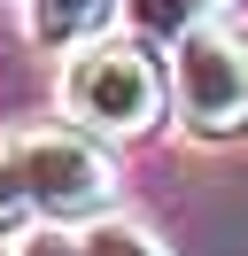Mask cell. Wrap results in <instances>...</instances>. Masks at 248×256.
Masks as SVG:
<instances>
[{"mask_svg":"<svg viewBox=\"0 0 248 256\" xmlns=\"http://www.w3.org/2000/svg\"><path fill=\"white\" fill-rule=\"evenodd\" d=\"M31 218H39V202H31V178H24L16 140H8V148H0V240H8V233H24Z\"/></svg>","mask_w":248,"mask_h":256,"instance_id":"cell-6","label":"cell"},{"mask_svg":"<svg viewBox=\"0 0 248 256\" xmlns=\"http://www.w3.org/2000/svg\"><path fill=\"white\" fill-rule=\"evenodd\" d=\"M210 8H225V0H132L140 32H155V39H178V32H194Z\"/></svg>","mask_w":248,"mask_h":256,"instance_id":"cell-7","label":"cell"},{"mask_svg":"<svg viewBox=\"0 0 248 256\" xmlns=\"http://www.w3.org/2000/svg\"><path fill=\"white\" fill-rule=\"evenodd\" d=\"M62 109L78 116L86 132H148L155 109H163V70L148 62V47L132 39H93L70 70H62Z\"/></svg>","mask_w":248,"mask_h":256,"instance_id":"cell-2","label":"cell"},{"mask_svg":"<svg viewBox=\"0 0 248 256\" xmlns=\"http://www.w3.org/2000/svg\"><path fill=\"white\" fill-rule=\"evenodd\" d=\"M86 256H170V248L132 218H93L86 225Z\"/></svg>","mask_w":248,"mask_h":256,"instance_id":"cell-5","label":"cell"},{"mask_svg":"<svg viewBox=\"0 0 248 256\" xmlns=\"http://www.w3.org/2000/svg\"><path fill=\"white\" fill-rule=\"evenodd\" d=\"M16 163L31 178L39 218H54V225H93L108 210V194H116V163L93 140H78V132H24Z\"/></svg>","mask_w":248,"mask_h":256,"instance_id":"cell-3","label":"cell"},{"mask_svg":"<svg viewBox=\"0 0 248 256\" xmlns=\"http://www.w3.org/2000/svg\"><path fill=\"white\" fill-rule=\"evenodd\" d=\"M170 94H178L186 132H202V140L248 132V39L232 24H217V16L178 32V47H170Z\"/></svg>","mask_w":248,"mask_h":256,"instance_id":"cell-1","label":"cell"},{"mask_svg":"<svg viewBox=\"0 0 248 256\" xmlns=\"http://www.w3.org/2000/svg\"><path fill=\"white\" fill-rule=\"evenodd\" d=\"M24 16H31L39 47H78V39H93L116 16V0H24Z\"/></svg>","mask_w":248,"mask_h":256,"instance_id":"cell-4","label":"cell"},{"mask_svg":"<svg viewBox=\"0 0 248 256\" xmlns=\"http://www.w3.org/2000/svg\"><path fill=\"white\" fill-rule=\"evenodd\" d=\"M16 256H86V240H62V233H31Z\"/></svg>","mask_w":248,"mask_h":256,"instance_id":"cell-8","label":"cell"}]
</instances>
